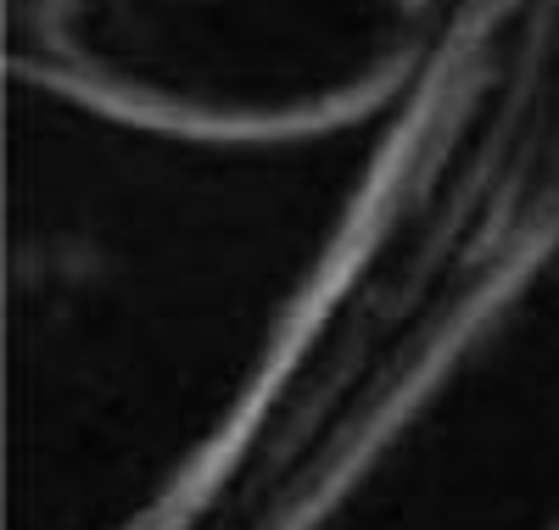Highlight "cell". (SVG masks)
Segmentation results:
<instances>
[{
  "label": "cell",
  "instance_id": "obj_1",
  "mask_svg": "<svg viewBox=\"0 0 559 530\" xmlns=\"http://www.w3.org/2000/svg\"><path fill=\"white\" fill-rule=\"evenodd\" d=\"M453 0H39L34 45L140 129L263 140L342 129L419 68Z\"/></svg>",
  "mask_w": 559,
  "mask_h": 530
}]
</instances>
